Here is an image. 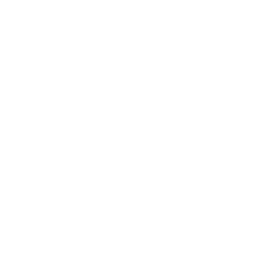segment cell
<instances>
[]
</instances>
